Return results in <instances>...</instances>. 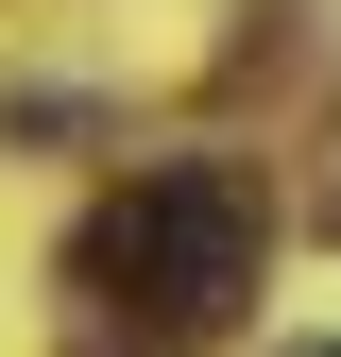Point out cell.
I'll return each mask as SVG.
<instances>
[{
    "instance_id": "obj_1",
    "label": "cell",
    "mask_w": 341,
    "mask_h": 357,
    "mask_svg": "<svg viewBox=\"0 0 341 357\" xmlns=\"http://www.w3.org/2000/svg\"><path fill=\"white\" fill-rule=\"evenodd\" d=\"M68 273L103 306H154V324H222L256 289V188L222 153H170V170H137V188L68 238Z\"/></svg>"
},
{
    "instance_id": "obj_2",
    "label": "cell",
    "mask_w": 341,
    "mask_h": 357,
    "mask_svg": "<svg viewBox=\"0 0 341 357\" xmlns=\"http://www.w3.org/2000/svg\"><path fill=\"white\" fill-rule=\"evenodd\" d=\"M273 357H341V340H273Z\"/></svg>"
}]
</instances>
